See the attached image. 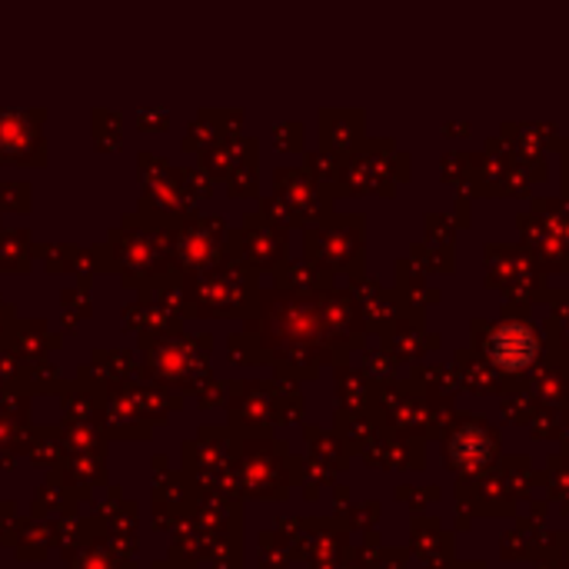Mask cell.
<instances>
[{
  "instance_id": "obj_1",
  "label": "cell",
  "mask_w": 569,
  "mask_h": 569,
  "mask_svg": "<svg viewBox=\"0 0 569 569\" xmlns=\"http://www.w3.org/2000/svg\"><path fill=\"white\" fill-rule=\"evenodd\" d=\"M490 350H493L497 367L517 373V370H527V367L537 360V337H533L527 327H503V330L493 337Z\"/></svg>"
}]
</instances>
